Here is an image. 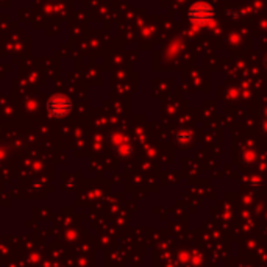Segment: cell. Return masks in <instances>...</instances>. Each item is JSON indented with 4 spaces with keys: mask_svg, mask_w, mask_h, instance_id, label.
Returning <instances> with one entry per match:
<instances>
[{
    "mask_svg": "<svg viewBox=\"0 0 267 267\" xmlns=\"http://www.w3.org/2000/svg\"><path fill=\"white\" fill-rule=\"evenodd\" d=\"M265 66H267V60H265Z\"/></svg>",
    "mask_w": 267,
    "mask_h": 267,
    "instance_id": "obj_3",
    "label": "cell"
},
{
    "mask_svg": "<svg viewBox=\"0 0 267 267\" xmlns=\"http://www.w3.org/2000/svg\"><path fill=\"white\" fill-rule=\"evenodd\" d=\"M187 17H189L190 24L196 27H208L214 22L216 13H214V8L209 4L197 2L189 8Z\"/></svg>",
    "mask_w": 267,
    "mask_h": 267,
    "instance_id": "obj_1",
    "label": "cell"
},
{
    "mask_svg": "<svg viewBox=\"0 0 267 267\" xmlns=\"http://www.w3.org/2000/svg\"><path fill=\"white\" fill-rule=\"evenodd\" d=\"M47 108H49V112L53 114V116L63 118L70 111L72 103H70V100L67 97H64V95H55V97H52L49 100Z\"/></svg>",
    "mask_w": 267,
    "mask_h": 267,
    "instance_id": "obj_2",
    "label": "cell"
}]
</instances>
